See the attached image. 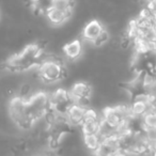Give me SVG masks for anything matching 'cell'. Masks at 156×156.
I'll return each instance as SVG.
<instances>
[{"label":"cell","mask_w":156,"mask_h":156,"mask_svg":"<svg viewBox=\"0 0 156 156\" xmlns=\"http://www.w3.org/2000/svg\"><path fill=\"white\" fill-rule=\"evenodd\" d=\"M104 26L102 25V23L98 20H92L88 23L85 26V28L83 29L81 32V37L83 41L92 43L96 37L100 35V33L104 30Z\"/></svg>","instance_id":"9c48e42d"},{"label":"cell","mask_w":156,"mask_h":156,"mask_svg":"<svg viewBox=\"0 0 156 156\" xmlns=\"http://www.w3.org/2000/svg\"><path fill=\"white\" fill-rule=\"evenodd\" d=\"M103 139L101 138L100 135H89V136H83V143L88 150L95 153L98 150V147L102 144Z\"/></svg>","instance_id":"5bb4252c"},{"label":"cell","mask_w":156,"mask_h":156,"mask_svg":"<svg viewBox=\"0 0 156 156\" xmlns=\"http://www.w3.org/2000/svg\"><path fill=\"white\" fill-rule=\"evenodd\" d=\"M55 0H29L35 14H46L54 5Z\"/></svg>","instance_id":"7c38bea8"},{"label":"cell","mask_w":156,"mask_h":156,"mask_svg":"<svg viewBox=\"0 0 156 156\" xmlns=\"http://www.w3.org/2000/svg\"><path fill=\"white\" fill-rule=\"evenodd\" d=\"M86 109L87 107H83L81 105L74 104L71 107L67 113L65 115V122L69 126H81L85 122Z\"/></svg>","instance_id":"ba28073f"},{"label":"cell","mask_w":156,"mask_h":156,"mask_svg":"<svg viewBox=\"0 0 156 156\" xmlns=\"http://www.w3.org/2000/svg\"><path fill=\"white\" fill-rule=\"evenodd\" d=\"M147 8L150 10V12H151V13L156 17V0H151V1H149V2H147Z\"/></svg>","instance_id":"ac0fdd59"},{"label":"cell","mask_w":156,"mask_h":156,"mask_svg":"<svg viewBox=\"0 0 156 156\" xmlns=\"http://www.w3.org/2000/svg\"><path fill=\"white\" fill-rule=\"evenodd\" d=\"M75 5H76L75 0H55L52 7L58 10H61V11L73 14Z\"/></svg>","instance_id":"2e32d148"},{"label":"cell","mask_w":156,"mask_h":156,"mask_svg":"<svg viewBox=\"0 0 156 156\" xmlns=\"http://www.w3.org/2000/svg\"><path fill=\"white\" fill-rule=\"evenodd\" d=\"M45 15L47 17L48 22L51 25H54V26H61V25L66 23L71 18L72 14L64 11H61V10H58L52 7Z\"/></svg>","instance_id":"8fae6325"},{"label":"cell","mask_w":156,"mask_h":156,"mask_svg":"<svg viewBox=\"0 0 156 156\" xmlns=\"http://www.w3.org/2000/svg\"><path fill=\"white\" fill-rule=\"evenodd\" d=\"M80 127H81V132H83V136H89V135H100L101 119L94 120V121H85Z\"/></svg>","instance_id":"4fadbf2b"},{"label":"cell","mask_w":156,"mask_h":156,"mask_svg":"<svg viewBox=\"0 0 156 156\" xmlns=\"http://www.w3.org/2000/svg\"><path fill=\"white\" fill-rule=\"evenodd\" d=\"M63 54L65 55L69 60H76L83 54V42L80 40H73V41L66 43L62 48Z\"/></svg>","instance_id":"30bf717a"},{"label":"cell","mask_w":156,"mask_h":156,"mask_svg":"<svg viewBox=\"0 0 156 156\" xmlns=\"http://www.w3.org/2000/svg\"><path fill=\"white\" fill-rule=\"evenodd\" d=\"M9 113L13 122L22 129H29L32 125L27 118V98L14 96L9 102Z\"/></svg>","instance_id":"277c9868"},{"label":"cell","mask_w":156,"mask_h":156,"mask_svg":"<svg viewBox=\"0 0 156 156\" xmlns=\"http://www.w3.org/2000/svg\"><path fill=\"white\" fill-rule=\"evenodd\" d=\"M92 156H98V155H96L95 153H93V154H92Z\"/></svg>","instance_id":"d6986e66"},{"label":"cell","mask_w":156,"mask_h":156,"mask_svg":"<svg viewBox=\"0 0 156 156\" xmlns=\"http://www.w3.org/2000/svg\"><path fill=\"white\" fill-rule=\"evenodd\" d=\"M150 156H152V155H150Z\"/></svg>","instance_id":"7402d4cb"},{"label":"cell","mask_w":156,"mask_h":156,"mask_svg":"<svg viewBox=\"0 0 156 156\" xmlns=\"http://www.w3.org/2000/svg\"><path fill=\"white\" fill-rule=\"evenodd\" d=\"M155 50H156V41H155Z\"/></svg>","instance_id":"ffe728a7"},{"label":"cell","mask_w":156,"mask_h":156,"mask_svg":"<svg viewBox=\"0 0 156 156\" xmlns=\"http://www.w3.org/2000/svg\"><path fill=\"white\" fill-rule=\"evenodd\" d=\"M37 69L41 80L46 83H56L64 79L66 76L65 65L56 58L46 57Z\"/></svg>","instance_id":"3957f363"},{"label":"cell","mask_w":156,"mask_h":156,"mask_svg":"<svg viewBox=\"0 0 156 156\" xmlns=\"http://www.w3.org/2000/svg\"><path fill=\"white\" fill-rule=\"evenodd\" d=\"M109 39H110L109 32L106 30V29H104V30L100 33V35H98V37H96L93 42H92V44H93L94 46H96V47H100V46L105 45V44L109 41Z\"/></svg>","instance_id":"e0dca14e"},{"label":"cell","mask_w":156,"mask_h":156,"mask_svg":"<svg viewBox=\"0 0 156 156\" xmlns=\"http://www.w3.org/2000/svg\"><path fill=\"white\" fill-rule=\"evenodd\" d=\"M44 46L40 43L27 45L22 51L11 56L5 62V69L11 72H26L37 67L45 60Z\"/></svg>","instance_id":"6da1fadb"},{"label":"cell","mask_w":156,"mask_h":156,"mask_svg":"<svg viewBox=\"0 0 156 156\" xmlns=\"http://www.w3.org/2000/svg\"><path fill=\"white\" fill-rule=\"evenodd\" d=\"M92 86L87 81H77L69 89V93L73 96L76 104L81 105L83 107H89L88 104L90 102V98L92 96Z\"/></svg>","instance_id":"8992f818"},{"label":"cell","mask_w":156,"mask_h":156,"mask_svg":"<svg viewBox=\"0 0 156 156\" xmlns=\"http://www.w3.org/2000/svg\"><path fill=\"white\" fill-rule=\"evenodd\" d=\"M50 110V98L46 92H37L27 98V118L31 125L44 119Z\"/></svg>","instance_id":"7a4b0ae2"},{"label":"cell","mask_w":156,"mask_h":156,"mask_svg":"<svg viewBox=\"0 0 156 156\" xmlns=\"http://www.w3.org/2000/svg\"><path fill=\"white\" fill-rule=\"evenodd\" d=\"M141 121L144 132L147 129H156V111L150 110L141 118Z\"/></svg>","instance_id":"9a60e30c"},{"label":"cell","mask_w":156,"mask_h":156,"mask_svg":"<svg viewBox=\"0 0 156 156\" xmlns=\"http://www.w3.org/2000/svg\"><path fill=\"white\" fill-rule=\"evenodd\" d=\"M50 98V109L56 115L65 117L67 111L75 104L73 96L69 93V90L57 89L49 95Z\"/></svg>","instance_id":"5b68a950"},{"label":"cell","mask_w":156,"mask_h":156,"mask_svg":"<svg viewBox=\"0 0 156 156\" xmlns=\"http://www.w3.org/2000/svg\"><path fill=\"white\" fill-rule=\"evenodd\" d=\"M129 109L132 117L136 118H142L145 113L149 112L151 108H150L149 101H147V93L134 96L129 105Z\"/></svg>","instance_id":"52a82bcc"},{"label":"cell","mask_w":156,"mask_h":156,"mask_svg":"<svg viewBox=\"0 0 156 156\" xmlns=\"http://www.w3.org/2000/svg\"><path fill=\"white\" fill-rule=\"evenodd\" d=\"M147 2H149V1H151V0H147Z\"/></svg>","instance_id":"44dd1931"}]
</instances>
